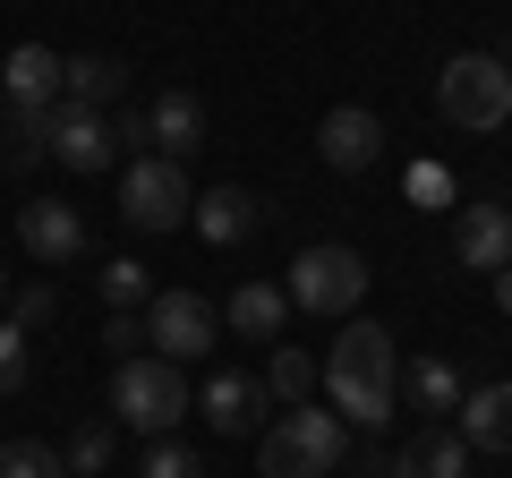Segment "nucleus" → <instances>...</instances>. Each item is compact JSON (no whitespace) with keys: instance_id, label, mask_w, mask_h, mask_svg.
<instances>
[{"instance_id":"obj_1","label":"nucleus","mask_w":512,"mask_h":478,"mask_svg":"<svg viewBox=\"0 0 512 478\" xmlns=\"http://www.w3.org/2000/svg\"><path fill=\"white\" fill-rule=\"evenodd\" d=\"M393 376H402L393 333L367 325V316H350L342 342L325 350V393H333V410H342L350 427H367V436H376V427L393 419Z\"/></svg>"},{"instance_id":"obj_2","label":"nucleus","mask_w":512,"mask_h":478,"mask_svg":"<svg viewBox=\"0 0 512 478\" xmlns=\"http://www.w3.org/2000/svg\"><path fill=\"white\" fill-rule=\"evenodd\" d=\"M111 410H120V427H137V436H154V444H163L171 427L188 419V376H180V359L128 350L120 368H111Z\"/></svg>"},{"instance_id":"obj_3","label":"nucleus","mask_w":512,"mask_h":478,"mask_svg":"<svg viewBox=\"0 0 512 478\" xmlns=\"http://www.w3.org/2000/svg\"><path fill=\"white\" fill-rule=\"evenodd\" d=\"M342 453H350L342 419H333V410H308V402L282 410V419L256 436V470H265V478H333Z\"/></svg>"},{"instance_id":"obj_4","label":"nucleus","mask_w":512,"mask_h":478,"mask_svg":"<svg viewBox=\"0 0 512 478\" xmlns=\"http://www.w3.org/2000/svg\"><path fill=\"white\" fill-rule=\"evenodd\" d=\"M436 111L453 120V129H504L512 120V60L504 52H453L436 77Z\"/></svg>"},{"instance_id":"obj_5","label":"nucleus","mask_w":512,"mask_h":478,"mask_svg":"<svg viewBox=\"0 0 512 478\" xmlns=\"http://www.w3.org/2000/svg\"><path fill=\"white\" fill-rule=\"evenodd\" d=\"M291 308H308V316H350L367 299V257L359 248H299V265H291Z\"/></svg>"},{"instance_id":"obj_6","label":"nucleus","mask_w":512,"mask_h":478,"mask_svg":"<svg viewBox=\"0 0 512 478\" xmlns=\"http://www.w3.org/2000/svg\"><path fill=\"white\" fill-rule=\"evenodd\" d=\"M188 214H197V197H188V163H163V154L128 163V180H120V222H128V231H180Z\"/></svg>"},{"instance_id":"obj_7","label":"nucleus","mask_w":512,"mask_h":478,"mask_svg":"<svg viewBox=\"0 0 512 478\" xmlns=\"http://www.w3.org/2000/svg\"><path fill=\"white\" fill-rule=\"evenodd\" d=\"M214 333H222V316L205 308L197 291H154V299H146V342H154V359H205Z\"/></svg>"},{"instance_id":"obj_8","label":"nucleus","mask_w":512,"mask_h":478,"mask_svg":"<svg viewBox=\"0 0 512 478\" xmlns=\"http://www.w3.org/2000/svg\"><path fill=\"white\" fill-rule=\"evenodd\" d=\"M18 239H26L35 265H69V257H86V214H77V205H52V197H26L18 205Z\"/></svg>"},{"instance_id":"obj_9","label":"nucleus","mask_w":512,"mask_h":478,"mask_svg":"<svg viewBox=\"0 0 512 478\" xmlns=\"http://www.w3.org/2000/svg\"><path fill=\"white\" fill-rule=\"evenodd\" d=\"M52 163H69V171H111V163H120L111 120H103V111H77V103H52Z\"/></svg>"},{"instance_id":"obj_10","label":"nucleus","mask_w":512,"mask_h":478,"mask_svg":"<svg viewBox=\"0 0 512 478\" xmlns=\"http://www.w3.org/2000/svg\"><path fill=\"white\" fill-rule=\"evenodd\" d=\"M316 154H325V171H367L384 154V120L367 103H333L325 129H316Z\"/></svg>"},{"instance_id":"obj_11","label":"nucleus","mask_w":512,"mask_h":478,"mask_svg":"<svg viewBox=\"0 0 512 478\" xmlns=\"http://www.w3.org/2000/svg\"><path fill=\"white\" fill-rule=\"evenodd\" d=\"M453 257L470 265V274H495V265H512V205H495V197L461 205V222H453Z\"/></svg>"},{"instance_id":"obj_12","label":"nucleus","mask_w":512,"mask_h":478,"mask_svg":"<svg viewBox=\"0 0 512 478\" xmlns=\"http://www.w3.org/2000/svg\"><path fill=\"white\" fill-rule=\"evenodd\" d=\"M60 69H69V60H60L52 43H18V52L0 60V103L52 111V103H60Z\"/></svg>"},{"instance_id":"obj_13","label":"nucleus","mask_w":512,"mask_h":478,"mask_svg":"<svg viewBox=\"0 0 512 478\" xmlns=\"http://www.w3.org/2000/svg\"><path fill=\"white\" fill-rule=\"evenodd\" d=\"M146 146L163 154V163H188V154L205 146V103H197L188 86L154 94V111H146Z\"/></svg>"},{"instance_id":"obj_14","label":"nucleus","mask_w":512,"mask_h":478,"mask_svg":"<svg viewBox=\"0 0 512 478\" xmlns=\"http://www.w3.org/2000/svg\"><path fill=\"white\" fill-rule=\"evenodd\" d=\"M274 402V393L256 385V376H239V368H222L214 385L197 393V410H205V427H214V436H256V410Z\"/></svg>"},{"instance_id":"obj_15","label":"nucleus","mask_w":512,"mask_h":478,"mask_svg":"<svg viewBox=\"0 0 512 478\" xmlns=\"http://www.w3.org/2000/svg\"><path fill=\"white\" fill-rule=\"evenodd\" d=\"M461 444L470 453H512V385L461 393Z\"/></svg>"},{"instance_id":"obj_16","label":"nucleus","mask_w":512,"mask_h":478,"mask_svg":"<svg viewBox=\"0 0 512 478\" xmlns=\"http://www.w3.org/2000/svg\"><path fill=\"white\" fill-rule=\"evenodd\" d=\"M128 94V69L111 52H77L69 69H60V103H77V111H111Z\"/></svg>"},{"instance_id":"obj_17","label":"nucleus","mask_w":512,"mask_h":478,"mask_svg":"<svg viewBox=\"0 0 512 478\" xmlns=\"http://www.w3.org/2000/svg\"><path fill=\"white\" fill-rule=\"evenodd\" d=\"M188 222H197V231L214 239V248H239V239H248L256 222H265V205H256L248 188H205V197H197V214H188Z\"/></svg>"},{"instance_id":"obj_18","label":"nucleus","mask_w":512,"mask_h":478,"mask_svg":"<svg viewBox=\"0 0 512 478\" xmlns=\"http://www.w3.org/2000/svg\"><path fill=\"white\" fill-rule=\"evenodd\" d=\"M393 478H470V444L453 427H427V436H410L393 453Z\"/></svg>"},{"instance_id":"obj_19","label":"nucleus","mask_w":512,"mask_h":478,"mask_svg":"<svg viewBox=\"0 0 512 478\" xmlns=\"http://www.w3.org/2000/svg\"><path fill=\"white\" fill-rule=\"evenodd\" d=\"M222 316H231V333H248V342H274L282 316H291V291H282V282H239Z\"/></svg>"},{"instance_id":"obj_20","label":"nucleus","mask_w":512,"mask_h":478,"mask_svg":"<svg viewBox=\"0 0 512 478\" xmlns=\"http://www.w3.org/2000/svg\"><path fill=\"white\" fill-rule=\"evenodd\" d=\"M52 154V111H26V103H0V163L26 171Z\"/></svg>"},{"instance_id":"obj_21","label":"nucleus","mask_w":512,"mask_h":478,"mask_svg":"<svg viewBox=\"0 0 512 478\" xmlns=\"http://www.w3.org/2000/svg\"><path fill=\"white\" fill-rule=\"evenodd\" d=\"M94 291H103L111 316H137V308L154 299V282H146V265H137V257H111L103 274H94Z\"/></svg>"},{"instance_id":"obj_22","label":"nucleus","mask_w":512,"mask_h":478,"mask_svg":"<svg viewBox=\"0 0 512 478\" xmlns=\"http://www.w3.org/2000/svg\"><path fill=\"white\" fill-rule=\"evenodd\" d=\"M410 402L419 410H461V376H453V359H410Z\"/></svg>"},{"instance_id":"obj_23","label":"nucleus","mask_w":512,"mask_h":478,"mask_svg":"<svg viewBox=\"0 0 512 478\" xmlns=\"http://www.w3.org/2000/svg\"><path fill=\"white\" fill-rule=\"evenodd\" d=\"M265 393L299 410V402L316 393V359H308V350H291V342H282V350H274V368H265Z\"/></svg>"},{"instance_id":"obj_24","label":"nucleus","mask_w":512,"mask_h":478,"mask_svg":"<svg viewBox=\"0 0 512 478\" xmlns=\"http://www.w3.org/2000/svg\"><path fill=\"white\" fill-rule=\"evenodd\" d=\"M0 478H69V461H60L52 444L18 436V444H0Z\"/></svg>"},{"instance_id":"obj_25","label":"nucleus","mask_w":512,"mask_h":478,"mask_svg":"<svg viewBox=\"0 0 512 478\" xmlns=\"http://www.w3.org/2000/svg\"><path fill=\"white\" fill-rule=\"evenodd\" d=\"M60 461H69V478H103L111 470V427H77Z\"/></svg>"},{"instance_id":"obj_26","label":"nucleus","mask_w":512,"mask_h":478,"mask_svg":"<svg viewBox=\"0 0 512 478\" xmlns=\"http://www.w3.org/2000/svg\"><path fill=\"white\" fill-rule=\"evenodd\" d=\"M52 316H60V291H52V282H26V291L9 299V325H26V333L52 325Z\"/></svg>"},{"instance_id":"obj_27","label":"nucleus","mask_w":512,"mask_h":478,"mask_svg":"<svg viewBox=\"0 0 512 478\" xmlns=\"http://www.w3.org/2000/svg\"><path fill=\"white\" fill-rule=\"evenodd\" d=\"M18 385H26V325H9V316H0V402H9Z\"/></svg>"},{"instance_id":"obj_28","label":"nucleus","mask_w":512,"mask_h":478,"mask_svg":"<svg viewBox=\"0 0 512 478\" xmlns=\"http://www.w3.org/2000/svg\"><path fill=\"white\" fill-rule=\"evenodd\" d=\"M146 478H205V461L197 453H188V444H146Z\"/></svg>"},{"instance_id":"obj_29","label":"nucleus","mask_w":512,"mask_h":478,"mask_svg":"<svg viewBox=\"0 0 512 478\" xmlns=\"http://www.w3.org/2000/svg\"><path fill=\"white\" fill-rule=\"evenodd\" d=\"M103 342L128 359V342H146V316H111V333H103Z\"/></svg>"},{"instance_id":"obj_30","label":"nucleus","mask_w":512,"mask_h":478,"mask_svg":"<svg viewBox=\"0 0 512 478\" xmlns=\"http://www.w3.org/2000/svg\"><path fill=\"white\" fill-rule=\"evenodd\" d=\"M359 478H393V453H359Z\"/></svg>"},{"instance_id":"obj_31","label":"nucleus","mask_w":512,"mask_h":478,"mask_svg":"<svg viewBox=\"0 0 512 478\" xmlns=\"http://www.w3.org/2000/svg\"><path fill=\"white\" fill-rule=\"evenodd\" d=\"M495 308L512 316V265H495Z\"/></svg>"},{"instance_id":"obj_32","label":"nucleus","mask_w":512,"mask_h":478,"mask_svg":"<svg viewBox=\"0 0 512 478\" xmlns=\"http://www.w3.org/2000/svg\"><path fill=\"white\" fill-rule=\"evenodd\" d=\"M0 299H9V274H0Z\"/></svg>"}]
</instances>
